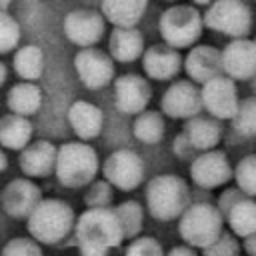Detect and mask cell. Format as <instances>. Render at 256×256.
<instances>
[{"label":"cell","instance_id":"30bf717a","mask_svg":"<svg viewBox=\"0 0 256 256\" xmlns=\"http://www.w3.org/2000/svg\"><path fill=\"white\" fill-rule=\"evenodd\" d=\"M222 72L230 80H248L256 74V42L234 38L220 52Z\"/></svg>","mask_w":256,"mask_h":256},{"label":"cell","instance_id":"d6986e66","mask_svg":"<svg viewBox=\"0 0 256 256\" xmlns=\"http://www.w3.org/2000/svg\"><path fill=\"white\" fill-rule=\"evenodd\" d=\"M182 68V56L170 46H152L144 54V72L152 80H170Z\"/></svg>","mask_w":256,"mask_h":256},{"label":"cell","instance_id":"5bb4252c","mask_svg":"<svg viewBox=\"0 0 256 256\" xmlns=\"http://www.w3.org/2000/svg\"><path fill=\"white\" fill-rule=\"evenodd\" d=\"M202 108L200 90L190 80H178L162 94V112L170 118H194Z\"/></svg>","mask_w":256,"mask_h":256},{"label":"cell","instance_id":"f1b7e54d","mask_svg":"<svg viewBox=\"0 0 256 256\" xmlns=\"http://www.w3.org/2000/svg\"><path fill=\"white\" fill-rule=\"evenodd\" d=\"M114 212H116V216L120 220V226H122V232H124V240L126 238H130V240L136 238L138 232L142 230V220H144L142 206L138 202H134V200H126L120 206H116Z\"/></svg>","mask_w":256,"mask_h":256},{"label":"cell","instance_id":"e0dca14e","mask_svg":"<svg viewBox=\"0 0 256 256\" xmlns=\"http://www.w3.org/2000/svg\"><path fill=\"white\" fill-rule=\"evenodd\" d=\"M56 162V146L48 140H38L22 148V154L18 158L20 170L28 178H44L54 172Z\"/></svg>","mask_w":256,"mask_h":256},{"label":"cell","instance_id":"ac0fdd59","mask_svg":"<svg viewBox=\"0 0 256 256\" xmlns=\"http://www.w3.org/2000/svg\"><path fill=\"white\" fill-rule=\"evenodd\" d=\"M184 68L188 72V76L198 82V84H204L216 76H220L222 72V62H220V52L214 48V46H208V44H200V46H194L186 60H184Z\"/></svg>","mask_w":256,"mask_h":256},{"label":"cell","instance_id":"8992f818","mask_svg":"<svg viewBox=\"0 0 256 256\" xmlns=\"http://www.w3.org/2000/svg\"><path fill=\"white\" fill-rule=\"evenodd\" d=\"M202 16L196 8L174 4L160 16V34L170 48H188L202 34Z\"/></svg>","mask_w":256,"mask_h":256},{"label":"cell","instance_id":"60d3db41","mask_svg":"<svg viewBox=\"0 0 256 256\" xmlns=\"http://www.w3.org/2000/svg\"><path fill=\"white\" fill-rule=\"evenodd\" d=\"M192 2H196V4H210L212 0H192Z\"/></svg>","mask_w":256,"mask_h":256},{"label":"cell","instance_id":"b9f144b4","mask_svg":"<svg viewBox=\"0 0 256 256\" xmlns=\"http://www.w3.org/2000/svg\"><path fill=\"white\" fill-rule=\"evenodd\" d=\"M254 42H256V40H254Z\"/></svg>","mask_w":256,"mask_h":256},{"label":"cell","instance_id":"3957f363","mask_svg":"<svg viewBox=\"0 0 256 256\" xmlns=\"http://www.w3.org/2000/svg\"><path fill=\"white\" fill-rule=\"evenodd\" d=\"M54 172L62 186L84 188L98 172V154L90 144L66 142L56 150Z\"/></svg>","mask_w":256,"mask_h":256},{"label":"cell","instance_id":"e575fe53","mask_svg":"<svg viewBox=\"0 0 256 256\" xmlns=\"http://www.w3.org/2000/svg\"><path fill=\"white\" fill-rule=\"evenodd\" d=\"M124 256H164V248L154 236H136L128 244Z\"/></svg>","mask_w":256,"mask_h":256},{"label":"cell","instance_id":"cb8c5ba5","mask_svg":"<svg viewBox=\"0 0 256 256\" xmlns=\"http://www.w3.org/2000/svg\"><path fill=\"white\" fill-rule=\"evenodd\" d=\"M230 232L238 238H246L256 234V202L250 198H238L224 214Z\"/></svg>","mask_w":256,"mask_h":256},{"label":"cell","instance_id":"ba28073f","mask_svg":"<svg viewBox=\"0 0 256 256\" xmlns=\"http://www.w3.org/2000/svg\"><path fill=\"white\" fill-rule=\"evenodd\" d=\"M104 178L120 190H134L144 178V164L132 150H116L104 160Z\"/></svg>","mask_w":256,"mask_h":256},{"label":"cell","instance_id":"ffe728a7","mask_svg":"<svg viewBox=\"0 0 256 256\" xmlns=\"http://www.w3.org/2000/svg\"><path fill=\"white\" fill-rule=\"evenodd\" d=\"M68 122L82 140H92L100 134L104 124V114L98 106L86 100H78L68 110Z\"/></svg>","mask_w":256,"mask_h":256},{"label":"cell","instance_id":"f546056e","mask_svg":"<svg viewBox=\"0 0 256 256\" xmlns=\"http://www.w3.org/2000/svg\"><path fill=\"white\" fill-rule=\"evenodd\" d=\"M234 178L238 184V190L244 196H256V156H244L236 168H234Z\"/></svg>","mask_w":256,"mask_h":256},{"label":"cell","instance_id":"7c38bea8","mask_svg":"<svg viewBox=\"0 0 256 256\" xmlns=\"http://www.w3.org/2000/svg\"><path fill=\"white\" fill-rule=\"evenodd\" d=\"M64 34L82 48H92L104 36V16L94 10H74L64 18Z\"/></svg>","mask_w":256,"mask_h":256},{"label":"cell","instance_id":"52a82bcc","mask_svg":"<svg viewBox=\"0 0 256 256\" xmlns=\"http://www.w3.org/2000/svg\"><path fill=\"white\" fill-rule=\"evenodd\" d=\"M202 22L216 32L244 38L252 26V12L242 0H214Z\"/></svg>","mask_w":256,"mask_h":256},{"label":"cell","instance_id":"7402d4cb","mask_svg":"<svg viewBox=\"0 0 256 256\" xmlns=\"http://www.w3.org/2000/svg\"><path fill=\"white\" fill-rule=\"evenodd\" d=\"M148 0H102V16L112 22L116 28H134Z\"/></svg>","mask_w":256,"mask_h":256},{"label":"cell","instance_id":"2e32d148","mask_svg":"<svg viewBox=\"0 0 256 256\" xmlns=\"http://www.w3.org/2000/svg\"><path fill=\"white\" fill-rule=\"evenodd\" d=\"M190 176L202 188H216L232 178V168L222 152L208 150L202 152L198 158H194L190 166Z\"/></svg>","mask_w":256,"mask_h":256},{"label":"cell","instance_id":"4fadbf2b","mask_svg":"<svg viewBox=\"0 0 256 256\" xmlns=\"http://www.w3.org/2000/svg\"><path fill=\"white\" fill-rule=\"evenodd\" d=\"M74 66L82 84L92 90L110 84V80L114 78L112 60L96 48H82L74 58Z\"/></svg>","mask_w":256,"mask_h":256},{"label":"cell","instance_id":"277c9868","mask_svg":"<svg viewBox=\"0 0 256 256\" xmlns=\"http://www.w3.org/2000/svg\"><path fill=\"white\" fill-rule=\"evenodd\" d=\"M190 192L186 182L174 174L154 176L146 186V206L152 218L160 222H170L180 218L188 208Z\"/></svg>","mask_w":256,"mask_h":256},{"label":"cell","instance_id":"d590c367","mask_svg":"<svg viewBox=\"0 0 256 256\" xmlns=\"http://www.w3.org/2000/svg\"><path fill=\"white\" fill-rule=\"evenodd\" d=\"M112 200V188L108 182H90V188L84 196L88 208H108Z\"/></svg>","mask_w":256,"mask_h":256},{"label":"cell","instance_id":"603a6c76","mask_svg":"<svg viewBox=\"0 0 256 256\" xmlns=\"http://www.w3.org/2000/svg\"><path fill=\"white\" fill-rule=\"evenodd\" d=\"M108 48L114 60L132 62L144 50V38L136 28H114L108 40Z\"/></svg>","mask_w":256,"mask_h":256},{"label":"cell","instance_id":"d4e9b609","mask_svg":"<svg viewBox=\"0 0 256 256\" xmlns=\"http://www.w3.org/2000/svg\"><path fill=\"white\" fill-rule=\"evenodd\" d=\"M32 124L26 116L8 114L0 120V144L10 150H22L30 144Z\"/></svg>","mask_w":256,"mask_h":256},{"label":"cell","instance_id":"ab89813d","mask_svg":"<svg viewBox=\"0 0 256 256\" xmlns=\"http://www.w3.org/2000/svg\"><path fill=\"white\" fill-rule=\"evenodd\" d=\"M6 168V156H4V152L0 150V172Z\"/></svg>","mask_w":256,"mask_h":256},{"label":"cell","instance_id":"9c48e42d","mask_svg":"<svg viewBox=\"0 0 256 256\" xmlns=\"http://www.w3.org/2000/svg\"><path fill=\"white\" fill-rule=\"evenodd\" d=\"M200 98H202V106L214 118H220V120L234 118L240 104L234 80H230L228 76H216L204 82L200 90Z\"/></svg>","mask_w":256,"mask_h":256},{"label":"cell","instance_id":"44dd1931","mask_svg":"<svg viewBox=\"0 0 256 256\" xmlns=\"http://www.w3.org/2000/svg\"><path fill=\"white\" fill-rule=\"evenodd\" d=\"M220 136H222L220 126L214 120L200 118V116L190 118L188 124H186V128H184V134H182L184 142L192 150H200V152L214 150L216 144L220 142Z\"/></svg>","mask_w":256,"mask_h":256},{"label":"cell","instance_id":"836d02e7","mask_svg":"<svg viewBox=\"0 0 256 256\" xmlns=\"http://www.w3.org/2000/svg\"><path fill=\"white\" fill-rule=\"evenodd\" d=\"M0 256H44V254H42V248L36 240L18 236V238H12L4 244Z\"/></svg>","mask_w":256,"mask_h":256},{"label":"cell","instance_id":"484cf974","mask_svg":"<svg viewBox=\"0 0 256 256\" xmlns=\"http://www.w3.org/2000/svg\"><path fill=\"white\" fill-rule=\"evenodd\" d=\"M6 104L12 110V114L28 118L30 114H34L40 108V104H42V90L34 82H26L24 80V82H20V84L10 88Z\"/></svg>","mask_w":256,"mask_h":256},{"label":"cell","instance_id":"d6a6232c","mask_svg":"<svg viewBox=\"0 0 256 256\" xmlns=\"http://www.w3.org/2000/svg\"><path fill=\"white\" fill-rule=\"evenodd\" d=\"M240 244L232 232H222L210 246L202 248V256H238Z\"/></svg>","mask_w":256,"mask_h":256},{"label":"cell","instance_id":"74e56055","mask_svg":"<svg viewBox=\"0 0 256 256\" xmlns=\"http://www.w3.org/2000/svg\"><path fill=\"white\" fill-rule=\"evenodd\" d=\"M244 250L248 256H256V234L244 238Z\"/></svg>","mask_w":256,"mask_h":256},{"label":"cell","instance_id":"4dcf8cb0","mask_svg":"<svg viewBox=\"0 0 256 256\" xmlns=\"http://www.w3.org/2000/svg\"><path fill=\"white\" fill-rule=\"evenodd\" d=\"M234 128L242 136H256V98L242 100L234 114Z\"/></svg>","mask_w":256,"mask_h":256},{"label":"cell","instance_id":"4316f807","mask_svg":"<svg viewBox=\"0 0 256 256\" xmlns=\"http://www.w3.org/2000/svg\"><path fill=\"white\" fill-rule=\"evenodd\" d=\"M14 70L26 82H32V80L40 78V74L44 70V54H42V50L38 46H34V44L22 46L14 56Z\"/></svg>","mask_w":256,"mask_h":256},{"label":"cell","instance_id":"83f0119b","mask_svg":"<svg viewBox=\"0 0 256 256\" xmlns=\"http://www.w3.org/2000/svg\"><path fill=\"white\" fill-rule=\"evenodd\" d=\"M132 132L140 142L154 144L164 136V120L154 110H144L136 116L132 124Z\"/></svg>","mask_w":256,"mask_h":256},{"label":"cell","instance_id":"1f68e13d","mask_svg":"<svg viewBox=\"0 0 256 256\" xmlns=\"http://www.w3.org/2000/svg\"><path fill=\"white\" fill-rule=\"evenodd\" d=\"M20 40V26L18 22L0 10V54L4 52H10L12 48H16Z\"/></svg>","mask_w":256,"mask_h":256},{"label":"cell","instance_id":"8fae6325","mask_svg":"<svg viewBox=\"0 0 256 256\" xmlns=\"http://www.w3.org/2000/svg\"><path fill=\"white\" fill-rule=\"evenodd\" d=\"M40 200L42 192L30 178L10 180L0 194V206L12 218H28Z\"/></svg>","mask_w":256,"mask_h":256},{"label":"cell","instance_id":"f35d334b","mask_svg":"<svg viewBox=\"0 0 256 256\" xmlns=\"http://www.w3.org/2000/svg\"><path fill=\"white\" fill-rule=\"evenodd\" d=\"M6 74H8V70H6V66L0 62V86L4 84V80H6Z\"/></svg>","mask_w":256,"mask_h":256},{"label":"cell","instance_id":"7a4b0ae2","mask_svg":"<svg viewBox=\"0 0 256 256\" xmlns=\"http://www.w3.org/2000/svg\"><path fill=\"white\" fill-rule=\"evenodd\" d=\"M26 220L30 238L38 244H58L72 232L76 224L72 206L58 198L40 200Z\"/></svg>","mask_w":256,"mask_h":256},{"label":"cell","instance_id":"6da1fadb","mask_svg":"<svg viewBox=\"0 0 256 256\" xmlns=\"http://www.w3.org/2000/svg\"><path fill=\"white\" fill-rule=\"evenodd\" d=\"M80 256H108L122 244L124 232L114 208H88L74 224Z\"/></svg>","mask_w":256,"mask_h":256},{"label":"cell","instance_id":"5b68a950","mask_svg":"<svg viewBox=\"0 0 256 256\" xmlns=\"http://www.w3.org/2000/svg\"><path fill=\"white\" fill-rule=\"evenodd\" d=\"M224 216L222 212L208 202L192 204L180 214L178 234L184 244L192 248H206L210 246L224 230Z\"/></svg>","mask_w":256,"mask_h":256},{"label":"cell","instance_id":"8d00e7d4","mask_svg":"<svg viewBox=\"0 0 256 256\" xmlns=\"http://www.w3.org/2000/svg\"><path fill=\"white\" fill-rule=\"evenodd\" d=\"M164 256H198L196 254V250L192 248V246H188V244H182V246H174L168 254H164Z\"/></svg>","mask_w":256,"mask_h":256},{"label":"cell","instance_id":"9a60e30c","mask_svg":"<svg viewBox=\"0 0 256 256\" xmlns=\"http://www.w3.org/2000/svg\"><path fill=\"white\" fill-rule=\"evenodd\" d=\"M148 80L136 74L120 76L114 82V106L124 114H140L150 102Z\"/></svg>","mask_w":256,"mask_h":256}]
</instances>
